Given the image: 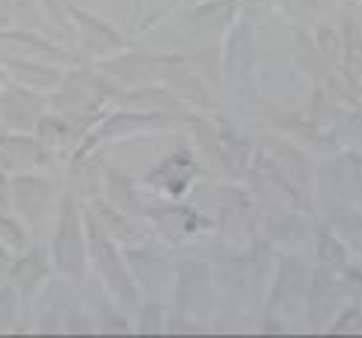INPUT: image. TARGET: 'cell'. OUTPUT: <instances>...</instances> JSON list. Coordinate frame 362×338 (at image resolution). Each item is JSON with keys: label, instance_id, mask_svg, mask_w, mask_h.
Here are the masks:
<instances>
[{"label": "cell", "instance_id": "6da1fadb", "mask_svg": "<svg viewBox=\"0 0 362 338\" xmlns=\"http://www.w3.org/2000/svg\"><path fill=\"white\" fill-rule=\"evenodd\" d=\"M85 257H88V239L82 230V215L73 197H61L58 206V227L52 239V263L61 275L78 278L85 272Z\"/></svg>", "mask_w": 362, "mask_h": 338}, {"label": "cell", "instance_id": "7a4b0ae2", "mask_svg": "<svg viewBox=\"0 0 362 338\" xmlns=\"http://www.w3.org/2000/svg\"><path fill=\"white\" fill-rule=\"evenodd\" d=\"M54 206V185L45 175H40V169H28V173H16L13 185H9V209L13 215L25 223V227H37L42 218Z\"/></svg>", "mask_w": 362, "mask_h": 338}, {"label": "cell", "instance_id": "3957f363", "mask_svg": "<svg viewBox=\"0 0 362 338\" xmlns=\"http://www.w3.org/2000/svg\"><path fill=\"white\" fill-rule=\"evenodd\" d=\"M52 251H45L42 245H33L28 242L21 251H16L13 257V269H9V284L16 287L18 293V302H21V311L28 314L33 296L40 293V287L45 284V278L52 275Z\"/></svg>", "mask_w": 362, "mask_h": 338}, {"label": "cell", "instance_id": "277c9868", "mask_svg": "<svg viewBox=\"0 0 362 338\" xmlns=\"http://www.w3.org/2000/svg\"><path fill=\"white\" fill-rule=\"evenodd\" d=\"M42 115H45V100L40 97V91L18 82L4 85V91H0V127L4 130L33 133Z\"/></svg>", "mask_w": 362, "mask_h": 338}, {"label": "cell", "instance_id": "5b68a950", "mask_svg": "<svg viewBox=\"0 0 362 338\" xmlns=\"http://www.w3.org/2000/svg\"><path fill=\"white\" fill-rule=\"evenodd\" d=\"M45 163H49V148L37 139V133L0 127V166L9 175L28 173V169H42Z\"/></svg>", "mask_w": 362, "mask_h": 338}, {"label": "cell", "instance_id": "8992f818", "mask_svg": "<svg viewBox=\"0 0 362 338\" xmlns=\"http://www.w3.org/2000/svg\"><path fill=\"white\" fill-rule=\"evenodd\" d=\"M70 18L78 30V37H82V46L90 52V54H106L109 49L121 46V37L118 30L109 25V21L97 18L94 13H88V9H70Z\"/></svg>", "mask_w": 362, "mask_h": 338}, {"label": "cell", "instance_id": "52a82bcc", "mask_svg": "<svg viewBox=\"0 0 362 338\" xmlns=\"http://www.w3.org/2000/svg\"><path fill=\"white\" fill-rule=\"evenodd\" d=\"M4 61V70L9 82H18V85H28L33 91H42V88H52L58 82V73L52 66L40 64L37 58H21V54H0Z\"/></svg>", "mask_w": 362, "mask_h": 338}, {"label": "cell", "instance_id": "ba28073f", "mask_svg": "<svg viewBox=\"0 0 362 338\" xmlns=\"http://www.w3.org/2000/svg\"><path fill=\"white\" fill-rule=\"evenodd\" d=\"M21 302H18V293L16 287L9 284H0V335L6 332H16L18 330V320H21Z\"/></svg>", "mask_w": 362, "mask_h": 338}, {"label": "cell", "instance_id": "9c48e42d", "mask_svg": "<svg viewBox=\"0 0 362 338\" xmlns=\"http://www.w3.org/2000/svg\"><path fill=\"white\" fill-rule=\"evenodd\" d=\"M0 239L13 247V251H21L30 242V230L13 215L9 206H0Z\"/></svg>", "mask_w": 362, "mask_h": 338}, {"label": "cell", "instance_id": "30bf717a", "mask_svg": "<svg viewBox=\"0 0 362 338\" xmlns=\"http://www.w3.org/2000/svg\"><path fill=\"white\" fill-rule=\"evenodd\" d=\"M13 257H16V251L9 247L4 239H0V284H6L9 281V269H13Z\"/></svg>", "mask_w": 362, "mask_h": 338}, {"label": "cell", "instance_id": "8fae6325", "mask_svg": "<svg viewBox=\"0 0 362 338\" xmlns=\"http://www.w3.org/2000/svg\"><path fill=\"white\" fill-rule=\"evenodd\" d=\"M16 25V0H0V28Z\"/></svg>", "mask_w": 362, "mask_h": 338}, {"label": "cell", "instance_id": "7c38bea8", "mask_svg": "<svg viewBox=\"0 0 362 338\" xmlns=\"http://www.w3.org/2000/svg\"><path fill=\"white\" fill-rule=\"evenodd\" d=\"M9 185H13V175L0 166V206H9Z\"/></svg>", "mask_w": 362, "mask_h": 338}, {"label": "cell", "instance_id": "4fadbf2b", "mask_svg": "<svg viewBox=\"0 0 362 338\" xmlns=\"http://www.w3.org/2000/svg\"><path fill=\"white\" fill-rule=\"evenodd\" d=\"M6 82H9V78H6V70H4V61H0V91H4Z\"/></svg>", "mask_w": 362, "mask_h": 338}, {"label": "cell", "instance_id": "5bb4252c", "mask_svg": "<svg viewBox=\"0 0 362 338\" xmlns=\"http://www.w3.org/2000/svg\"><path fill=\"white\" fill-rule=\"evenodd\" d=\"M139 4H142V0H136V6H139Z\"/></svg>", "mask_w": 362, "mask_h": 338}]
</instances>
